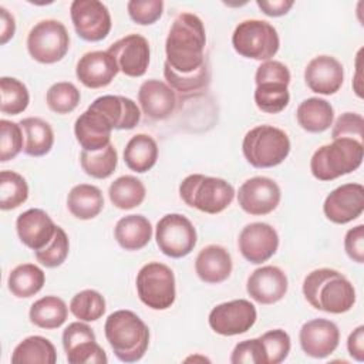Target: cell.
Listing matches in <instances>:
<instances>
[{
    "instance_id": "52",
    "label": "cell",
    "mask_w": 364,
    "mask_h": 364,
    "mask_svg": "<svg viewBox=\"0 0 364 364\" xmlns=\"http://www.w3.org/2000/svg\"><path fill=\"white\" fill-rule=\"evenodd\" d=\"M16 33V20L14 16L6 9L0 7V44H6L13 38Z\"/></svg>"
},
{
    "instance_id": "23",
    "label": "cell",
    "mask_w": 364,
    "mask_h": 364,
    "mask_svg": "<svg viewBox=\"0 0 364 364\" xmlns=\"http://www.w3.org/2000/svg\"><path fill=\"white\" fill-rule=\"evenodd\" d=\"M112 125L101 112L87 108L74 124V135L84 151H100L109 145Z\"/></svg>"
},
{
    "instance_id": "40",
    "label": "cell",
    "mask_w": 364,
    "mask_h": 364,
    "mask_svg": "<svg viewBox=\"0 0 364 364\" xmlns=\"http://www.w3.org/2000/svg\"><path fill=\"white\" fill-rule=\"evenodd\" d=\"M1 112L6 115H17L26 111L30 102V94L27 87L17 78L1 77Z\"/></svg>"
},
{
    "instance_id": "36",
    "label": "cell",
    "mask_w": 364,
    "mask_h": 364,
    "mask_svg": "<svg viewBox=\"0 0 364 364\" xmlns=\"http://www.w3.org/2000/svg\"><path fill=\"white\" fill-rule=\"evenodd\" d=\"M80 164L82 171L95 179L109 178L118 164V154L112 144L100 151H81Z\"/></svg>"
},
{
    "instance_id": "2",
    "label": "cell",
    "mask_w": 364,
    "mask_h": 364,
    "mask_svg": "<svg viewBox=\"0 0 364 364\" xmlns=\"http://www.w3.org/2000/svg\"><path fill=\"white\" fill-rule=\"evenodd\" d=\"M303 294L311 307L331 314L346 313L355 303L353 283L343 273L328 267L316 269L304 277Z\"/></svg>"
},
{
    "instance_id": "15",
    "label": "cell",
    "mask_w": 364,
    "mask_h": 364,
    "mask_svg": "<svg viewBox=\"0 0 364 364\" xmlns=\"http://www.w3.org/2000/svg\"><path fill=\"white\" fill-rule=\"evenodd\" d=\"M115 60L121 73L128 77H142L149 65V43L141 36L131 33L115 43L107 50Z\"/></svg>"
},
{
    "instance_id": "13",
    "label": "cell",
    "mask_w": 364,
    "mask_h": 364,
    "mask_svg": "<svg viewBox=\"0 0 364 364\" xmlns=\"http://www.w3.org/2000/svg\"><path fill=\"white\" fill-rule=\"evenodd\" d=\"M257 318L256 307L245 299L230 300L218 304L209 313L210 328L220 336L243 334L253 327Z\"/></svg>"
},
{
    "instance_id": "1",
    "label": "cell",
    "mask_w": 364,
    "mask_h": 364,
    "mask_svg": "<svg viewBox=\"0 0 364 364\" xmlns=\"http://www.w3.org/2000/svg\"><path fill=\"white\" fill-rule=\"evenodd\" d=\"M206 33L193 13H181L173 20L165 41V63L176 73L191 74L205 63Z\"/></svg>"
},
{
    "instance_id": "50",
    "label": "cell",
    "mask_w": 364,
    "mask_h": 364,
    "mask_svg": "<svg viewBox=\"0 0 364 364\" xmlns=\"http://www.w3.org/2000/svg\"><path fill=\"white\" fill-rule=\"evenodd\" d=\"M257 7L269 17H280L290 11V9L294 6L293 0H257Z\"/></svg>"
},
{
    "instance_id": "31",
    "label": "cell",
    "mask_w": 364,
    "mask_h": 364,
    "mask_svg": "<svg viewBox=\"0 0 364 364\" xmlns=\"http://www.w3.org/2000/svg\"><path fill=\"white\" fill-rule=\"evenodd\" d=\"M57 351L54 344L41 336H30L20 341L11 354L14 364H54Z\"/></svg>"
},
{
    "instance_id": "19",
    "label": "cell",
    "mask_w": 364,
    "mask_h": 364,
    "mask_svg": "<svg viewBox=\"0 0 364 364\" xmlns=\"http://www.w3.org/2000/svg\"><path fill=\"white\" fill-rule=\"evenodd\" d=\"M289 289L286 273L277 266H262L256 269L246 283L249 296L260 304H274L280 301Z\"/></svg>"
},
{
    "instance_id": "48",
    "label": "cell",
    "mask_w": 364,
    "mask_h": 364,
    "mask_svg": "<svg viewBox=\"0 0 364 364\" xmlns=\"http://www.w3.org/2000/svg\"><path fill=\"white\" fill-rule=\"evenodd\" d=\"M363 128L364 119L357 112H344L341 114L333 127L331 138H353L357 141L363 139Z\"/></svg>"
},
{
    "instance_id": "46",
    "label": "cell",
    "mask_w": 364,
    "mask_h": 364,
    "mask_svg": "<svg viewBox=\"0 0 364 364\" xmlns=\"http://www.w3.org/2000/svg\"><path fill=\"white\" fill-rule=\"evenodd\" d=\"M131 20L139 26L156 23L164 11L162 0H129L127 4Z\"/></svg>"
},
{
    "instance_id": "28",
    "label": "cell",
    "mask_w": 364,
    "mask_h": 364,
    "mask_svg": "<svg viewBox=\"0 0 364 364\" xmlns=\"http://www.w3.org/2000/svg\"><path fill=\"white\" fill-rule=\"evenodd\" d=\"M296 118L304 131L320 134L333 125L334 109L328 101L318 97H311L299 104Z\"/></svg>"
},
{
    "instance_id": "34",
    "label": "cell",
    "mask_w": 364,
    "mask_h": 364,
    "mask_svg": "<svg viewBox=\"0 0 364 364\" xmlns=\"http://www.w3.org/2000/svg\"><path fill=\"white\" fill-rule=\"evenodd\" d=\"M46 283L43 269L33 263H23L16 266L7 279L9 290L18 299H28L37 294Z\"/></svg>"
},
{
    "instance_id": "32",
    "label": "cell",
    "mask_w": 364,
    "mask_h": 364,
    "mask_svg": "<svg viewBox=\"0 0 364 364\" xmlns=\"http://www.w3.org/2000/svg\"><path fill=\"white\" fill-rule=\"evenodd\" d=\"M68 316V307L65 301L57 296H46L36 300L28 311L30 321L46 330L61 327Z\"/></svg>"
},
{
    "instance_id": "25",
    "label": "cell",
    "mask_w": 364,
    "mask_h": 364,
    "mask_svg": "<svg viewBox=\"0 0 364 364\" xmlns=\"http://www.w3.org/2000/svg\"><path fill=\"white\" fill-rule=\"evenodd\" d=\"M90 108L101 112L114 129H132L141 119V111L131 98L122 95H102L94 100Z\"/></svg>"
},
{
    "instance_id": "3",
    "label": "cell",
    "mask_w": 364,
    "mask_h": 364,
    "mask_svg": "<svg viewBox=\"0 0 364 364\" xmlns=\"http://www.w3.org/2000/svg\"><path fill=\"white\" fill-rule=\"evenodd\" d=\"M104 333L115 357L122 363L139 361L149 346L148 326L131 310H117L108 316Z\"/></svg>"
},
{
    "instance_id": "7",
    "label": "cell",
    "mask_w": 364,
    "mask_h": 364,
    "mask_svg": "<svg viewBox=\"0 0 364 364\" xmlns=\"http://www.w3.org/2000/svg\"><path fill=\"white\" fill-rule=\"evenodd\" d=\"M289 68L276 60L263 61L255 74V102L256 107L266 114L282 112L290 101Z\"/></svg>"
},
{
    "instance_id": "6",
    "label": "cell",
    "mask_w": 364,
    "mask_h": 364,
    "mask_svg": "<svg viewBox=\"0 0 364 364\" xmlns=\"http://www.w3.org/2000/svg\"><path fill=\"white\" fill-rule=\"evenodd\" d=\"M287 134L273 125H257L246 132L242 151L245 159L255 168H273L280 165L290 154Z\"/></svg>"
},
{
    "instance_id": "18",
    "label": "cell",
    "mask_w": 364,
    "mask_h": 364,
    "mask_svg": "<svg viewBox=\"0 0 364 364\" xmlns=\"http://www.w3.org/2000/svg\"><path fill=\"white\" fill-rule=\"evenodd\" d=\"M299 341L306 355L326 358L338 347L340 330L336 323L330 320L313 318L301 326Z\"/></svg>"
},
{
    "instance_id": "11",
    "label": "cell",
    "mask_w": 364,
    "mask_h": 364,
    "mask_svg": "<svg viewBox=\"0 0 364 364\" xmlns=\"http://www.w3.org/2000/svg\"><path fill=\"white\" fill-rule=\"evenodd\" d=\"M155 239L159 250L172 259L189 255L196 246V229L192 222L181 213L162 216L155 228Z\"/></svg>"
},
{
    "instance_id": "16",
    "label": "cell",
    "mask_w": 364,
    "mask_h": 364,
    "mask_svg": "<svg viewBox=\"0 0 364 364\" xmlns=\"http://www.w3.org/2000/svg\"><path fill=\"white\" fill-rule=\"evenodd\" d=\"M237 246L247 262L260 264L277 252L279 235L269 223L253 222L246 225L239 233Z\"/></svg>"
},
{
    "instance_id": "37",
    "label": "cell",
    "mask_w": 364,
    "mask_h": 364,
    "mask_svg": "<svg viewBox=\"0 0 364 364\" xmlns=\"http://www.w3.org/2000/svg\"><path fill=\"white\" fill-rule=\"evenodd\" d=\"M28 198V185L26 179L14 171L0 172V208L11 210L23 205Z\"/></svg>"
},
{
    "instance_id": "29",
    "label": "cell",
    "mask_w": 364,
    "mask_h": 364,
    "mask_svg": "<svg viewBox=\"0 0 364 364\" xmlns=\"http://www.w3.org/2000/svg\"><path fill=\"white\" fill-rule=\"evenodd\" d=\"M70 213L81 220H90L100 215L104 208V196L100 188L90 183H80L71 188L67 196Z\"/></svg>"
},
{
    "instance_id": "33",
    "label": "cell",
    "mask_w": 364,
    "mask_h": 364,
    "mask_svg": "<svg viewBox=\"0 0 364 364\" xmlns=\"http://www.w3.org/2000/svg\"><path fill=\"white\" fill-rule=\"evenodd\" d=\"M23 128L26 142L24 152L30 156H44L54 145V132L50 124L37 117H28L18 122Z\"/></svg>"
},
{
    "instance_id": "14",
    "label": "cell",
    "mask_w": 364,
    "mask_h": 364,
    "mask_svg": "<svg viewBox=\"0 0 364 364\" xmlns=\"http://www.w3.org/2000/svg\"><path fill=\"white\" fill-rule=\"evenodd\" d=\"M280 199L279 185L267 176H253L245 181L237 192L239 206L253 216L269 215L279 206Z\"/></svg>"
},
{
    "instance_id": "38",
    "label": "cell",
    "mask_w": 364,
    "mask_h": 364,
    "mask_svg": "<svg viewBox=\"0 0 364 364\" xmlns=\"http://www.w3.org/2000/svg\"><path fill=\"white\" fill-rule=\"evenodd\" d=\"M164 77L168 82V85L179 92L181 95L193 94L202 88H205L209 84L210 73L208 63H205L199 70L191 73V74H181L173 71L166 63L164 64Z\"/></svg>"
},
{
    "instance_id": "12",
    "label": "cell",
    "mask_w": 364,
    "mask_h": 364,
    "mask_svg": "<svg viewBox=\"0 0 364 364\" xmlns=\"http://www.w3.org/2000/svg\"><path fill=\"white\" fill-rule=\"evenodd\" d=\"M70 14L77 36L85 41H101L111 31V14L98 0H74Z\"/></svg>"
},
{
    "instance_id": "20",
    "label": "cell",
    "mask_w": 364,
    "mask_h": 364,
    "mask_svg": "<svg viewBox=\"0 0 364 364\" xmlns=\"http://www.w3.org/2000/svg\"><path fill=\"white\" fill-rule=\"evenodd\" d=\"M18 239L33 252L44 249L55 235L57 225L47 212L38 208L27 209L16 220Z\"/></svg>"
},
{
    "instance_id": "27",
    "label": "cell",
    "mask_w": 364,
    "mask_h": 364,
    "mask_svg": "<svg viewBox=\"0 0 364 364\" xmlns=\"http://www.w3.org/2000/svg\"><path fill=\"white\" fill-rule=\"evenodd\" d=\"M114 236L122 249L141 250L152 237V225L142 215H128L117 222Z\"/></svg>"
},
{
    "instance_id": "39",
    "label": "cell",
    "mask_w": 364,
    "mask_h": 364,
    "mask_svg": "<svg viewBox=\"0 0 364 364\" xmlns=\"http://www.w3.org/2000/svg\"><path fill=\"white\" fill-rule=\"evenodd\" d=\"M105 299L104 296L92 289L78 291L70 301V311L73 316L81 321L90 323L97 321L105 313Z\"/></svg>"
},
{
    "instance_id": "17",
    "label": "cell",
    "mask_w": 364,
    "mask_h": 364,
    "mask_svg": "<svg viewBox=\"0 0 364 364\" xmlns=\"http://www.w3.org/2000/svg\"><path fill=\"white\" fill-rule=\"evenodd\" d=\"M364 210V188L361 183H344L333 189L324 199L326 218L337 225H346L361 216Z\"/></svg>"
},
{
    "instance_id": "49",
    "label": "cell",
    "mask_w": 364,
    "mask_h": 364,
    "mask_svg": "<svg viewBox=\"0 0 364 364\" xmlns=\"http://www.w3.org/2000/svg\"><path fill=\"white\" fill-rule=\"evenodd\" d=\"M344 250L353 262H364V225H357L347 230L344 236Z\"/></svg>"
},
{
    "instance_id": "30",
    "label": "cell",
    "mask_w": 364,
    "mask_h": 364,
    "mask_svg": "<svg viewBox=\"0 0 364 364\" xmlns=\"http://www.w3.org/2000/svg\"><path fill=\"white\" fill-rule=\"evenodd\" d=\"M158 159L156 141L146 134L134 135L124 148L125 165L138 173L148 172L154 168Z\"/></svg>"
},
{
    "instance_id": "5",
    "label": "cell",
    "mask_w": 364,
    "mask_h": 364,
    "mask_svg": "<svg viewBox=\"0 0 364 364\" xmlns=\"http://www.w3.org/2000/svg\"><path fill=\"white\" fill-rule=\"evenodd\" d=\"M235 188L222 178L193 173L179 185L181 199L191 208L216 215L223 212L235 198Z\"/></svg>"
},
{
    "instance_id": "21",
    "label": "cell",
    "mask_w": 364,
    "mask_h": 364,
    "mask_svg": "<svg viewBox=\"0 0 364 364\" xmlns=\"http://www.w3.org/2000/svg\"><path fill=\"white\" fill-rule=\"evenodd\" d=\"M304 81L316 94H336L344 81L343 65L331 55H317L306 65Z\"/></svg>"
},
{
    "instance_id": "42",
    "label": "cell",
    "mask_w": 364,
    "mask_h": 364,
    "mask_svg": "<svg viewBox=\"0 0 364 364\" xmlns=\"http://www.w3.org/2000/svg\"><path fill=\"white\" fill-rule=\"evenodd\" d=\"M70 252V240L65 233V230L60 226H57L55 235L51 239V242L41 250L34 252V256L37 262L48 269H54L61 266Z\"/></svg>"
},
{
    "instance_id": "9",
    "label": "cell",
    "mask_w": 364,
    "mask_h": 364,
    "mask_svg": "<svg viewBox=\"0 0 364 364\" xmlns=\"http://www.w3.org/2000/svg\"><path fill=\"white\" fill-rule=\"evenodd\" d=\"M135 284L139 300L152 310H166L175 301V276L172 269L164 263L144 264L136 274Z\"/></svg>"
},
{
    "instance_id": "10",
    "label": "cell",
    "mask_w": 364,
    "mask_h": 364,
    "mask_svg": "<svg viewBox=\"0 0 364 364\" xmlns=\"http://www.w3.org/2000/svg\"><path fill=\"white\" fill-rule=\"evenodd\" d=\"M68 48V31L61 21L54 18L38 21L27 36L28 54L41 64H54L63 60Z\"/></svg>"
},
{
    "instance_id": "53",
    "label": "cell",
    "mask_w": 364,
    "mask_h": 364,
    "mask_svg": "<svg viewBox=\"0 0 364 364\" xmlns=\"http://www.w3.org/2000/svg\"><path fill=\"white\" fill-rule=\"evenodd\" d=\"M361 53H363V50H360L358 51V54H357V61H355V65H357V73H355V77H354V80H353V87H354V91H355V94L360 97V98H363V88H361V67H360V61H361Z\"/></svg>"
},
{
    "instance_id": "24",
    "label": "cell",
    "mask_w": 364,
    "mask_h": 364,
    "mask_svg": "<svg viewBox=\"0 0 364 364\" xmlns=\"http://www.w3.org/2000/svg\"><path fill=\"white\" fill-rule=\"evenodd\" d=\"M138 102L148 118L162 121L173 114L176 108V95L166 82L146 80L139 87Z\"/></svg>"
},
{
    "instance_id": "22",
    "label": "cell",
    "mask_w": 364,
    "mask_h": 364,
    "mask_svg": "<svg viewBox=\"0 0 364 364\" xmlns=\"http://www.w3.org/2000/svg\"><path fill=\"white\" fill-rule=\"evenodd\" d=\"M119 68L108 51L85 53L77 63L75 75L87 88H102L112 82Z\"/></svg>"
},
{
    "instance_id": "26",
    "label": "cell",
    "mask_w": 364,
    "mask_h": 364,
    "mask_svg": "<svg viewBox=\"0 0 364 364\" xmlns=\"http://www.w3.org/2000/svg\"><path fill=\"white\" fill-rule=\"evenodd\" d=\"M230 253L219 245L205 246L195 259V272L198 277L209 284L225 282L232 273Z\"/></svg>"
},
{
    "instance_id": "43",
    "label": "cell",
    "mask_w": 364,
    "mask_h": 364,
    "mask_svg": "<svg viewBox=\"0 0 364 364\" xmlns=\"http://www.w3.org/2000/svg\"><path fill=\"white\" fill-rule=\"evenodd\" d=\"M23 146V128L20 124L1 119L0 121V161L14 159Z\"/></svg>"
},
{
    "instance_id": "35",
    "label": "cell",
    "mask_w": 364,
    "mask_h": 364,
    "mask_svg": "<svg viewBox=\"0 0 364 364\" xmlns=\"http://www.w3.org/2000/svg\"><path fill=\"white\" fill-rule=\"evenodd\" d=\"M146 195L145 185L132 175H122L117 178L108 188L111 203L122 210L139 206Z\"/></svg>"
},
{
    "instance_id": "4",
    "label": "cell",
    "mask_w": 364,
    "mask_h": 364,
    "mask_svg": "<svg viewBox=\"0 0 364 364\" xmlns=\"http://www.w3.org/2000/svg\"><path fill=\"white\" fill-rule=\"evenodd\" d=\"M363 142L353 138H337L314 151L310 159L311 175L318 181H334L361 166Z\"/></svg>"
},
{
    "instance_id": "8",
    "label": "cell",
    "mask_w": 364,
    "mask_h": 364,
    "mask_svg": "<svg viewBox=\"0 0 364 364\" xmlns=\"http://www.w3.org/2000/svg\"><path fill=\"white\" fill-rule=\"evenodd\" d=\"M232 46L245 58L267 61L277 54L280 38L277 30L269 21L243 20L232 34Z\"/></svg>"
},
{
    "instance_id": "45",
    "label": "cell",
    "mask_w": 364,
    "mask_h": 364,
    "mask_svg": "<svg viewBox=\"0 0 364 364\" xmlns=\"http://www.w3.org/2000/svg\"><path fill=\"white\" fill-rule=\"evenodd\" d=\"M70 364H105L108 363L104 348L97 340H84L65 350Z\"/></svg>"
},
{
    "instance_id": "47",
    "label": "cell",
    "mask_w": 364,
    "mask_h": 364,
    "mask_svg": "<svg viewBox=\"0 0 364 364\" xmlns=\"http://www.w3.org/2000/svg\"><path fill=\"white\" fill-rule=\"evenodd\" d=\"M232 364H267L264 346L259 338L243 340L237 343L230 355Z\"/></svg>"
},
{
    "instance_id": "44",
    "label": "cell",
    "mask_w": 364,
    "mask_h": 364,
    "mask_svg": "<svg viewBox=\"0 0 364 364\" xmlns=\"http://www.w3.org/2000/svg\"><path fill=\"white\" fill-rule=\"evenodd\" d=\"M260 340L266 350L267 364H279L287 358L291 343L290 336L284 330L274 328L266 331L264 334L260 336Z\"/></svg>"
},
{
    "instance_id": "41",
    "label": "cell",
    "mask_w": 364,
    "mask_h": 364,
    "mask_svg": "<svg viewBox=\"0 0 364 364\" xmlns=\"http://www.w3.org/2000/svg\"><path fill=\"white\" fill-rule=\"evenodd\" d=\"M81 100L78 88L68 81H60L53 84L46 94V102L48 108L55 114H70L73 112Z\"/></svg>"
},
{
    "instance_id": "51",
    "label": "cell",
    "mask_w": 364,
    "mask_h": 364,
    "mask_svg": "<svg viewBox=\"0 0 364 364\" xmlns=\"http://www.w3.org/2000/svg\"><path fill=\"white\" fill-rule=\"evenodd\" d=\"M347 350L355 361H364V326H358L350 333L347 338Z\"/></svg>"
}]
</instances>
